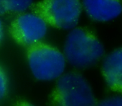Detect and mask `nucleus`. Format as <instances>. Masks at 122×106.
I'll use <instances>...</instances> for the list:
<instances>
[{
	"mask_svg": "<svg viewBox=\"0 0 122 106\" xmlns=\"http://www.w3.org/2000/svg\"><path fill=\"white\" fill-rule=\"evenodd\" d=\"M64 55L66 62L77 69H85L98 63L105 53L104 45L92 32L75 27L65 39Z\"/></svg>",
	"mask_w": 122,
	"mask_h": 106,
	"instance_id": "f257e3e1",
	"label": "nucleus"
},
{
	"mask_svg": "<svg viewBox=\"0 0 122 106\" xmlns=\"http://www.w3.org/2000/svg\"><path fill=\"white\" fill-rule=\"evenodd\" d=\"M26 57L30 72L38 80H57L65 74L64 53L48 43L41 41L27 47Z\"/></svg>",
	"mask_w": 122,
	"mask_h": 106,
	"instance_id": "f03ea898",
	"label": "nucleus"
},
{
	"mask_svg": "<svg viewBox=\"0 0 122 106\" xmlns=\"http://www.w3.org/2000/svg\"><path fill=\"white\" fill-rule=\"evenodd\" d=\"M51 102L53 106H96L98 103L89 82L76 72L65 73L57 79Z\"/></svg>",
	"mask_w": 122,
	"mask_h": 106,
	"instance_id": "7ed1b4c3",
	"label": "nucleus"
},
{
	"mask_svg": "<svg viewBox=\"0 0 122 106\" xmlns=\"http://www.w3.org/2000/svg\"><path fill=\"white\" fill-rule=\"evenodd\" d=\"M80 0H42L33 7V12L50 26L61 30L74 29L80 18Z\"/></svg>",
	"mask_w": 122,
	"mask_h": 106,
	"instance_id": "20e7f679",
	"label": "nucleus"
},
{
	"mask_svg": "<svg viewBox=\"0 0 122 106\" xmlns=\"http://www.w3.org/2000/svg\"><path fill=\"white\" fill-rule=\"evenodd\" d=\"M48 25L35 13H22L12 22L9 33L13 39L22 46L28 47L41 42L47 32Z\"/></svg>",
	"mask_w": 122,
	"mask_h": 106,
	"instance_id": "39448f33",
	"label": "nucleus"
},
{
	"mask_svg": "<svg viewBox=\"0 0 122 106\" xmlns=\"http://www.w3.org/2000/svg\"><path fill=\"white\" fill-rule=\"evenodd\" d=\"M83 8L88 16L98 22H108L122 13L120 0H83Z\"/></svg>",
	"mask_w": 122,
	"mask_h": 106,
	"instance_id": "423d86ee",
	"label": "nucleus"
},
{
	"mask_svg": "<svg viewBox=\"0 0 122 106\" xmlns=\"http://www.w3.org/2000/svg\"><path fill=\"white\" fill-rule=\"evenodd\" d=\"M102 73L108 86L122 94V47L105 57L102 64Z\"/></svg>",
	"mask_w": 122,
	"mask_h": 106,
	"instance_id": "0eeeda50",
	"label": "nucleus"
},
{
	"mask_svg": "<svg viewBox=\"0 0 122 106\" xmlns=\"http://www.w3.org/2000/svg\"><path fill=\"white\" fill-rule=\"evenodd\" d=\"M33 0H0V15L22 13L32 6Z\"/></svg>",
	"mask_w": 122,
	"mask_h": 106,
	"instance_id": "6e6552de",
	"label": "nucleus"
},
{
	"mask_svg": "<svg viewBox=\"0 0 122 106\" xmlns=\"http://www.w3.org/2000/svg\"><path fill=\"white\" fill-rule=\"evenodd\" d=\"M96 106H122V94L106 98L97 103Z\"/></svg>",
	"mask_w": 122,
	"mask_h": 106,
	"instance_id": "1a4fd4ad",
	"label": "nucleus"
},
{
	"mask_svg": "<svg viewBox=\"0 0 122 106\" xmlns=\"http://www.w3.org/2000/svg\"><path fill=\"white\" fill-rule=\"evenodd\" d=\"M8 92V79L5 71L0 65V101L7 95Z\"/></svg>",
	"mask_w": 122,
	"mask_h": 106,
	"instance_id": "9d476101",
	"label": "nucleus"
},
{
	"mask_svg": "<svg viewBox=\"0 0 122 106\" xmlns=\"http://www.w3.org/2000/svg\"><path fill=\"white\" fill-rule=\"evenodd\" d=\"M4 37V26H3V21L0 18V43H1Z\"/></svg>",
	"mask_w": 122,
	"mask_h": 106,
	"instance_id": "9b49d317",
	"label": "nucleus"
},
{
	"mask_svg": "<svg viewBox=\"0 0 122 106\" xmlns=\"http://www.w3.org/2000/svg\"><path fill=\"white\" fill-rule=\"evenodd\" d=\"M16 106H36L32 104L29 103V102H25V101H22V102H19L18 104H16Z\"/></svg>",
	"mask_w": 122,
	"mask_h": 106,
	"instance_id": "f8f14e48",
	"label": "nucleus"
}]
</instances>
